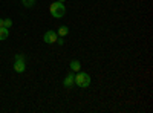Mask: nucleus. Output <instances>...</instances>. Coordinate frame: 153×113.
Segmentation results:
<instances>
[{
  "label": "nucleus",
  "mask_w": 153,
  "mask_h": 113,
  "mask_svg": "<svg viewBox=\"0 0 153 113\" xmlns=\"http://www.w3.org/2000/svg\"><path fill=\"white\" fill-rule=\"evenodd\" d=\"M49 12H51V16H52L54 18H61L63 16L66 14V6L63 5V2H54V3H51L49 6Z\"/></svg>",
  "instance_id": "f257e3e1"
},
{
  "label": "nucleus",
  "mask_w": 153,
  "mask_h": 113,
  "mask_svg": "<svg viewBox=\"0 0 153 113\" xmlns=\"http://www.w3.org/2000/svg\"><path fill=\"white\" fill-rule=\"evenodd\" d=\"M75 84L81 89H86V87L91 86V75L86 72H78L75 75Z\"/></svg>",
  "instance_id": "f03ea898"
},
{
  "label": "nucleus",
  "mask_w": 153,
  "mask_h": 113,
  "mask_svg": "<svg viewBox=\"0 0 153 113\" xmlns=\"http://www.w3.org/2000/svg\"><path fill=\"white\" fill-rule=\"evenodd\" d=\"M57 38H58V34L55 32V31H46L45 32V35H43V40H45V43H48V44H54L55 41H57Z\"/></svg>",
  "instance_id": "7ed1b4c3"
},
{
  "label": "nucleus",
  "mask_w": 153,
  "mask_h": 113,
  "mask_svg": "<svg viewBox=\"0 0 153 113\" xmlns=\"http://www.w3.org/2000/svg\"><path fill=\"white\" fill-rule=\"evenodd\" d=\"M74 84H75V75H74L72 72H69V73L66 75V78L63 80V86H65L66 89H71Z\"/></svg>",
  "instance_id": "20e7f679"
},
{
  "label": "nucleus",
  "mask_w": 153,
  "mask_h": 113,
  "mask_svg": "<svg viewBox=\"0 0 153 113\" xmlns=\"http://www.w3.org/2000/svg\"><path fill=\"white\" fill-rule=\"evenodd\" d=\"M14 70L19 73H23L26 70V64H25V60H14Z\"/></svg>",
  "instance_id": "39448f33"
},
{
  "label": "nucleus",
  "mask_w": 153,
  "mask_h": 113,
  "mask_svg": "<svg viewBox=\"0 0 153 113\" xmlns=\"http://www.w3.org/2000/svg\"><path fill=\"white\" fill-rule=\"evenodd\" d=\"M80 69H81L80 60H72V61H71V70H72V72H80Z\"/></svg>",
  "instance_id": "423d86ee"
},
{
  "label": "nucleus",
  "mask_w": 153,
  "mask_h": 113,
  "mask_svg": "<svg viewBox=\"0 0 153 113\" xmlns=\"http://www.w3.org/2000/svg\"><path fill=\"white\" fill-rule=\"evenodd\" d=\"M8 37H9V29H6V28H0V41H5V40H8Z\"/></svg>",
  "instance_id": "0eeeda50"
},
{
  "label": "nucleus",
  "mask_w": 153,
  "mask_h": 113,
  "mask_svg": "<svg viewBox=\"0 0 153 113\" xmlns=\"http://www.w3.org/2000/svg\"><path fill=\"white\" fill-rule=\"evenodd\" d=\"M68 34H69V28L66 26V24H63V26L58 28V35L60 37H66Z\"/></svg>",
  "instance_id": "6e6552de"
},
{
  "label": "nucleus",
  "mask_w": 153,
  "mask_h": 113,
  "mask_svg": "<svg viewBox=\"0 0 153 113\" xmlns=\"http://www.w3.org/2000/svg\"><path fill=\"white\" fill-rule=\"evenodd\" d=\"M35 2H37V0H22V3H23L25 8H32L35 5Z\"/></svg>",
  "instance_id": "1a4fd4ad"
},
{
  "label": "nucleus",
  "mask_w": 153,
  "mask_h": 113,
  "mask_svg": "<svg viewBox=\"0 0 153 113\" xmlns=\"http://www.w3.org/2000/svg\"><path fill=\"white\" fill-rule=\"evenodd\" d=\"M11 26H12V20L11 18H3V28L9 29Z\"/></svg>",
  "instance_id": "9d476101"
},
{
  "label": "nucleus",
  "mask_w": 153,
  "mask_h": 113,
  "mask_svg": "<svg viewBox=\"0 0 153 113\" xmlns=\"http://www.w3.org/2000/svg\"><path fill=\"white\" fill-rule=\"evenodd\" d=\"M16 60H25V55L23 54H17L16 55Z\"/></svg>",
  "instance_id": "9b49d317"
},
{
  "label": "nucleus",
  "mask_w": 153,
  "mask_h": 113,
  "mask_svg": "<svg viewBox=\"0 0 153 113\" xmlns=\"http://www.w3.org/2000/svg\"><path fill=\"white\" fill-rule=\"evenodd\" d=\"M55 43H58L60 46H63V44H65V40H63V38H57V41Z\"/></svg>",
  "instance_id": "f8f14e48"
},
{
  "label": "nucleus",
  "mask_w": 153,
  "mask_h": 113,
  "mask_svg": "<svg viewBox=\"0 0 153 113\" xmlns=\"http://www.w3.org/2000/svg\"><path fill=\"white\" fill-rule=\"evenodd\" d=\"M3 26V18H0V28Z\"/></svg>",
  "instance_id": "ddd939ff"
},
{
  "label": "nucleus",
  "mask_w": 153,
  "mask_h": 113,
  "mask_svg": "<svg viewBox=\"0 0 153 113\" xmlns=\"http://www.w3.org/2000/svg\"><path fill=\"white\" fill-rule=\"evenodd\" d=\"M58 2H65V0H58Z\"/></svg>",
  "instance_id": "4468645a"
}]
</instances>
